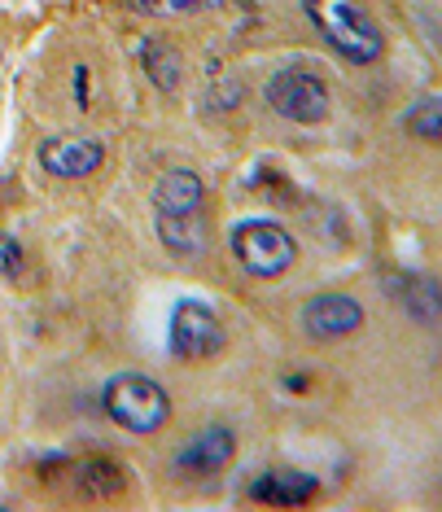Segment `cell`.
Returning <instances> with one entry per match:
<instances>
[{"label":"cell","mask_w":442,"mask_h":512,"mask_svg":"<svg viewBox=\"0 0 442 512\" xmlns=\"http://www.w3.org/2000/svg\"><path fill=\"white\" fill-rule=\"evenodd\" d=\"M302 14L342 62L377 66L386 57V36L359 0H302Z\"/></svg>","instance_id":"obj_1"},{"label":"cell","mask_w":442,"mask_h":512,"mask_svg":"<svg viewBox=\"0 0 442 512\" xmlns=\"http://www.w3.org/2000/svg\"><path fill=\"white\" fill-rule=\"evenodd\" d=\"M101 412L127 434H158L171 421V394L145 372H114L101 386Z\"/></svg>","instance_id":"obj_2"},{"label":"cell","mask_w":442,"mask_h":512,"mask_svg":"<svg viewBox=\"0 0 442 512\" xmlns=\"http://www.w3.org/2000/svg\"><path fill=\"white\" fill-rule=\"evenodd\" d=\"M228 246L237 254V263L246 267L259 281H276L289 267L298 263V241L294 232L281 228L276 219H241L237 228L228 232Z\"/></svg>","instance_id":"obj_3"},{"label":"cell","mask_w":442,"mask_h":512,"mask_svg":"<svg viewBox=\"0 0 442 512\" xmlns=\"http://www.w3.org/2000/svg\"><path fill=\"white\" fill-rule=\"evenodd\" d=\"M267 106L281 114L285 123H298V127H316L329 119V84L316 75V71H302V66H285V71H276L267 79L263 88Z\"/></svg>","instance_id":"obj_4"},{"label":"cell","mask_w":442,"mask_h":512,"mask_svg":"<svg viewBox=\"0 0 442 512\" xmlns=\"http://www.w3.org/2000/svg\"><path fill=\"white\" fill-rule=\"evenodd\" d=\"M224 346L228 329L206 302H176V311H171V355L184 359V364H202V359L224 355Z\"/></svg>","instance_id":"obj_5"},{"label":"cell","mask_w":442,"mask_h":512,"mask_svg":"<svg viewBox=\"0 0 442 512\" xmlns=\"http://www.w3.org/2000/svg\"><path fill=\"white\" fill-rule=\"evenodd\" d=\"M364 329V302L355 294H311L302 302V333L311 337V342H342V337H351Z\"/></svg>","instance_id":"obj_6"},{"label":"cell","mask_w":442,"mask_h":512,"mask_svg":"<svg viewBox=\"0 0 442 512\" xmlns=\"http://www.w3.org/2000/svg\"><path fill=\"white\" fill-rule=\"evenodd\" d=\"M36 158L57 180H84L106 162V145L92 136H44L36 145Z\"/></svg>","instance_id":"obj_7"},{"label":"cell","mask_w":442,"mask_h":512,"mask_svg":"<svg viewBox=\"0 0 442 512\" xmlns=\"http://www.w3.org/2000/svg\"><path fill=\"white\" fill-rule=\"evenodd\" d=\"M232 456H237V434L228 425H206L197 438H189L176 456V469L189 477H215L224 473Z\"/></svg>","instance_id":"obj_8"},{"label":"cell","mask_w":442,"mask_h":512,"mask_svg":"<svg viewBox=\"0 0 442 512\" xmlns=\"http://www.w3.org/2000/svg\"><path fill=\"white\" fill-rule=\"evenodd\" d=\"M206 202V184L197 171L189 167H171L162 171L158 184H154V211L167 215V219H180V215H197Z\"/></svg>","instance_id":"obj_9"},{"label":"cell","mask_w":442,"mask_h":512,"mask_svg":"<svg viewBox=\"0 0 442 512\" xmlns=\"http://www.w3.org/2000/svg\"><path fill=\"white\" fill-rule=\"evenodd\" d=\"M320 491V482L311 473H298V469H267L254 477L250 495L259 499V504H272V508H302L311 504Z\"/></svg>","instance_id":"obj_10"},{"label":"cell","mask_w":442,"mask_h":512,"mask_svg":"<svg viewBox=\"0 0 442 512\" xmlns=\"http://www.w3.org/2000/svg\"><path fill=\"white\" fill-rule=\"evenodd\" d=\"M390 298L399 302L412 320L421 324H438V311H442V289L429 272H403V276H390Z\"/></svg>","instance_id":"obj_11"},{"label":"cell","mask_w":442,"mask_h":512,"mask_svg":"<svg viewBox=\"0 0 442 512\" xmlns=\"http://www.w3.org/2000/svg\"><path fill=\"white\" fill-rule=\"evenodd\" d=\"M136 62H141L145 79L158 92H167V97H171V92H180V84H184V57H180V49L171 40H162V36L141 40V44H136Z\"/></svg>","instance_id":"obj_12"},{"label":"cell","mask_w":442,"mask_h":512,"mask_svg":"<svg viewBox=\"0 0 442 512\" xmlns=\"http://www.w3.org/2000/svg\"><path fill=\"white\" fill-rule=\"evenodd\" d=\"M158 237H162V246H167L171 254H180V259H197V254H206L202 211H197V215H180V219L158 215Z\"/></svg>","instance_id":"obj_13"},{"label":"cell","mask_w":442,"mask_h":512,"mask_svg":"<svg viewBox=\"0 0 442 512\" xmlns=\"http://www.w3.org/2000/svg\"><path fill=\"white\" fill-rule=\"evenodd\" d=\"M127 482H132V477L106 456H92V460L79 464V486H84L88 495H119Z\"/></svg>","instance_id":"obj_14"},{"label":"cell","mask_w":442,"mask_h":512,"mask_svg":"<svg viewBox=\"0 0 442 512\" xmlns=\"http://www.w3.org/2000/svg\"><path fill=\"white\" fill-rule=\"evenodd\" d=\"M403 127L416 136H425V141H438L442 136V101L434 92H425V97H416L412 106L403 110Z\"/></svg>","instance_id":"obj_15"},{"label":"cell","mask_w":442,"mask_h":512,"mask_svg":"<svg viewBox=\"0 0 442 512\" xmlns=\"http://www.w3.org/2000/svg\"><path fill=\"white\" fill-rule=\"evenodd\" d=\"M211 88H206V106L211 110H237L241 106V79L232 75V71H224L219 62H211Z\"/></svg>","instance_id":"obj_16"},{"label":"cell","mask_w":442,"mask_h":512,"mask_svg":"<svg viewBox=\"0 0 442 512\" xmlns=\"http://www.w3.org/2000/svg\"><path fill=\"white\" fill-rule=\"evenodd\" d=\"M127 5L149 18H189V14H202L211 0H127Z\"/></svg>","instance_id":"obj_17"},{"label":"cell","mask_w":442,"mask_h":512,"mask_svg":"<svg viewBox=\"0 0 442 512\" xmlns=\"http://www.w3.org/2000/svg\"><path fill=\"white\" fill-rule=\"evenodd\" d=\"M0 276H22V246L9 232H0Z\"/></svg>","instance_id":"obj_18"}]
</instances>
